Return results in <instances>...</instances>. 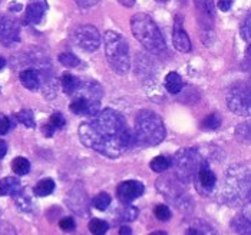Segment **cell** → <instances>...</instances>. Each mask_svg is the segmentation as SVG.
Segmentation results:
<instances>
[{
    "label": "cell",
    "mask_w": 251,
    "mask_h": 235,
    "mask_svg": "<svg viewBox=\"0 0 251 235\" xmlns=\"http://www.w3.org/2000/svg\"><path fill=\"white\" fill-rule=\"evenodd\" d=\"M59 62H60L63 66H66V68H77L79 63H80V60H79L75 55L68 53V52L59 55Z\"/></svg>",
    "instance_id": "obj_29"
},
{
    "label": "cell",
    "mask_w": 251,
    "mask_h": 235,
    "mask_svg": "<svg viewBox=\"0 0 251 235\" xmlns=\"http://www.w3.org/2000/svg\"><path fill=\"white\" fill-rule=\"evenodd\" d=\"M49 123L55 128V129H62L63 126H65V123H66V120H65V117L62 115V114H59V112H55V114H52V117H50V120H49Z\"/></svg>",
    "instance_id": "obj_34"
},
{
    "label": "cell",
    "mask_w": 251,
    "mask_h": 235,
    "mask_svg": "<svg viewBox=\"0 0 251 235\" xmlns=\"http://www.w3.org/2000/svg\"><path fill=\"white\" fill-rule=\"evenodd\" d=\"M92 205L99 210V211H105L109 205H111V195L106 192H100L92 199Z\"/></svg>",
    "instance_id": "obj_26"
},
{
    "label": "cell",
    "mask_w": 251,
    "mask_h": 235,
    "mask_svg": "<svg viewBox=\"0 0 251 235\" xmlns=\"http://www.w3.org/2000/svg\"><path fill=\"white\" fill-rule=\"evenodd\" d=\"M119 235H132V230L126 225H122L119 228Z\"/></svg>",
    "instance_id": "obj_41"
},
{
    "label": "cell",
    "mask_w": 251,
    "mask_h": 235,
    "mask_svg": "<svg viewBox=\"0 0 251 235\" xmlns=\"http://www.w3.org/2000/svg\"><path fill=\"white\" fill-rule=\"evenodd\" d=\"M150 235H168L165 231H154V233H151Z\"/></svg>",
    "instance_id": "obj_44"
},
{
    "label": "cell",
    "mask_w": 251,
    "mask_h": 235,
    "mask_svg": "<svg viewBox=\"0 0 251 235\" xmlns=\"http://www.w3.org/2000/svg\"><path fill=\"white\" fill-rule=\"evenodd\" d=\"M159 1H164V0H159Z\"/></svg>",
    "instance_id": "obj_46"
},
{
    "label": "cell",
    "mask_w": 251,
    "mask_h": 235,
    "mask_svg": "<svg viewBox=\"0 0 251 235\" xmlns=\"http://www.w3.org/2000/svg\"><path fill=\"white\" fill-rule=\"evenodd\" d=\"M241 36H243V39L246 40L247 43H250V40H251V18H250V13L247 15L246 20L243 22V26H241Z\"/></svg>",
    "instance_id": "obj_33"
},
{
    "label": "cell",
    "mask_w": 251,
    "mask_h": 235,
    "mask_svg": "<svg viewBox=\"0 0 251 235\" xmlns=\"http://www.w3.org/2000/svg\"><path fill=\"white\" fill-rule=\"evenodd\" d=\"M184 83H182V79L181 76L176 73V72H170L167 76H165V89L170 92V94H179L181 89H182Z\"/></svg>",
    "instance_id": "obj_20"
},
{
    "label": "cell",
    "mask_w": 251,
    "mask_h": 235,
    "mask_svg": "<svg viewBox=\"0 0 251 235\" xmlns=\"http://www.w3.org/2000/svg\"><path fill=\"white\" fill-rule=\"evenodd\" d=\"M74 95L75 98L71 102L69 109L75 115L94 117L99 112L102 91L98 83H94V82L80 83Z\"/></svg>",
    "instance_id": "obj_6"
},
{
    "label": "cell",
    "mask_w": 251,
    "mask_h": 235,
    "mask_svg": "<svg viewBox=\"0 0 251 235\" xmlns=\"http://www.w3.org/2000/svg\"><path fill=\"white\" fill-rule=\"evenodd\" d=\"M55 191V182L50 178H45L39 181L33 188V192L36 196H48Z\"/></svg>",
    "instance_id": "obj_21"
},
{
    "label": "cell",
    "mask_w": 251,
    "mask_h": 235,
    "mask_svg": "<svg viewBox=\"0 0 251 235\" xmlns=\"http://www.w3.org/2000/svg\"><path fill=\"white\" fill-rule=\"evenodd\" d=\"M60 85L66 95H74L80 85V80L76 76H74L72 73H63L60 78Z\"/></svg>",
    "instance_id": "obj_19"
},
{
    "label": "cell",
    "mask_w": 251,
    "mask_h": 235,
    "mask_svg": "<svg viewBox=\"0 0 251 235\" xmlns=\"http://www.w3.org/2000/svg\"><path fill=\"white\" fill-rule=\"evenodd\" d=\"M6 154H7V143L3 139H0V159H3Z\"/></svg>",
    "instance_id": "obj_40"
},
{
    "label": "cell",
    "mask_w": 251,
    "mask_h": 235,
    "mask_svg": "<svg viewBox=\"0 0 251 235\" xmlns=\"http://www.w3.org/2000/svg\"><path fill=\"white\" fill-rule=\"evenodd\" d=\"M59 227H60V230L65 231V233H72V231H75L76 224H75V219H74V218L66 216V218H62V219L59 221Z\"/></svg>",
    "instance_id": "obj_31"
},
{
    "label": "cell",
    "mask_w": 251,
    "mask_h": 235,
    "mask_svg": "<svg viewBox=\"0 0 251 235\" xmlns=\"http://www.w3.org/2000/svg\"><path fill=\"white\" fill-rule=\"evenodd\" d=\"M194 4L197 10L201 13V24L207 22V29L211 27L214 15H215V6L213 0H194Z\"/></svg>",
    "instance_id": "obj_15"
},
{
    "label": "cell",
    "mask_w": 251,
    "mask_h": 235,
    "mask_svg": "<svg viewBox=\"0 0 251 235\" xmlns=\"http://www.w3.org/2000/svg\"><path fill=\"white\" fill-rule=\"evenodd\" d=\"M55 128L48 122V123H45L43 126H42V134L45 135V137H48V138H50V137H53V134H55Z\"/></svg>",
    "instance_id": "obj_38"
},
{
    "label": "cell",
    "mask_w": 251,
    "mask_h": 235,
    "mask_svg": "<svg viewBox=\"0 0 251 235\" xmlns=\"http://www.w3.org/2000/svg\"><path fill=\"white\" fill-rule=\"evenodd\" d=\"M232 230L238 235H251V224L249 216L237 215L231 221Z\"/></svg>",
    "instance_id": "obj_18"
},
{
    "label": "cell",
    "mask_w": 251,
    "mask_h": 235,
    "mask_svg": "<svg viewBox=\"0 0 251 235\" xmlns=\"http://www.w3.org/2000/svg\"><path fill=\"white\" fill-rule=\"evenodd\" d=\"M173 42H174L175 49L182 52V53H188L191 50V40L188 38V35L185 33V30L182 29V22L179 19L175 23Z\"/></svg>",
    "instance_id": "obj_14"
},
{
    "label": "cell",
    "mask_w": 251,
    "mask_h": 235,
    "mask_svg": "<svg viewBox=\"0 0 251 235\" xmlns=\"http://www.w3.org/2000/svg\"><path fill=\"white\" fill-rule=\"evenodd\" d=\"M232 3H234V0H218V9L221 12H228Z\"/></svg>",
    "instance_id": "obj_39"
},
{
    "label": "cell",
    "mask_w": 251,
    "mask_h": 235,
    "mask_svg": "<svg viewBox=\"0 0 251 235\" xmlns=\"http://www.w3.org/2000/svg\"><path fill=\"white\" fill-rule=\"evenodd\" d=\"M103 43H105V56L108 59L109 66L116 73L125 75L131 68L129 46L125 38L121 33L108 30L105 33Z\"/></svg>",
    "instance_id": "obj_5"
},
{
    "label": "cell",
    "mask_w": 251,
    "mask_h": 235,
    "mask_svg": "<svg viewBox=\"0 0 251 235\" xmlns=\"http://www.w3.org/2000/svg\"><path fill=\"white\" fill-rule=\"evenodd\" d=\"M185 235H205L202 231H200V230H195V228H190V230H187V233Z\"/></svg>",
    "instance_id": "obj_42"
},
{
    "label": "cell",
    "mask_w": 251,
    "mask_h": 235,
    "mask_svg": "<svg viewBox=\"0 0 251 235\" xmlns=\"http://www.w3.org/2000/svg\"><path fill=\"white\" fill-rule=\"evenodd\" d=\"M224 195L230 205L241 207L250 201V172L243 165H234L226 176Z\"/></svg>",
    "instance_id": "obj_4"
},
{
    "label": "cell",
    "mask_w": 251,
    "mask_h": 235,
    "mask_svg": "<svg viewBox=\"0 0 251 235\" xmlns=\"http://www.w3.org/2000/svg\"><path fill=\"white\" fill-rule=\"evenodd\" d=\"M0 235H16V230L10 224L3 222L0 224Z\"/></svg>",
    "instance_id": "obj_36"
},
{
    "label": "cell",
    "mask_w": 251,
    "mask_h": 235,
    "mask_svg": "<svg viewBox=\"0 0 251 235\" xmlns=\"http://www.w3.org/2000/svg\"><path fill=\"white\" fill-rule=\"evenodd\" d=\"M88 227H89V231H91L92 235H105L108 233V230H109L108 222L103 221V219H99V218L91 219Z\"/></svg>",
    "instance_id": "obj_23"
},
{
    "label": "cell",
    "mask_w": 251,
    "mask_h": 235,
    "mask_svg": "<svg viewBox=\"0 0 251 235\" xmlns=\"http://www.w3.org/2000/svg\"><path fill=\"white\" fill-rule=\"evenodd\" d=\"M4 65H6V62H4V59L3 58H0V70L4 68Z\"/></svg>",
    "instance_id": "obj_45"
},
{
    "label": "cell",
    "mask_w": 251,
    "mask_h": 235,
    "mask_svg": "<svg viewBox=\"0 0 251 235\" xmlns=\"http://www.w3.org/2000/svg\"><path fill=\"white\" fill-rule=\"evenodd\" d=\"M154 214L159 221H170V219H171V216H173V214H171V210H170L167 205H158V207L155 208Z\"/></svg>",
    "instance_id": "obj_30"
},
{
    "label": "cell",
    "mask_w": 251,
    "mask_h": 235,
    "mask_svg": "<svg viewBox=\"0 0 251 235\" xmlns=\"http://www.w3.org/2000/svg\"><path fill=\"white\" fill-rule=\"evenodd\" d=\"M250 100V88L244 82L234 83L227 92V106L235 115H249Z\"/></svg>",
    "instance_id": "obj_8"
},
{
    "label": "cell",
    "mask_w": 251,
    "mask_h": 235,
    "mask_svg": "<svg viewBox=\"0 0 251 235\" xmlns=\"http://www.w3.org/2000/svg\"><path fill=\"white\" fill-rule=\"evenodd\" d=\"M171 166V161L167 157H155L151 162H150V168L154 171V172H165L168 168Z\"/></svg>",
    "instance_id": "obj_25"
},
{
    "label": "cell",
    "mask_w": 251,
    "mask_h": 235,
    "mask_svg": "<svg viewBox=\"0 0 251 235\" xmlns=\"http://www.w3.org/2000/svg\"><path fill=\"white\" fill-rule=\"evenodd\" d=\"M16 119L26 128H35V117L30 109H23L16 115Z\"/></svg>",
    "instance_id": "obj_27"
},
{
    "label": "cell",
    "mask_w": 251,
    "mask_h": 235,
    "mask_svg": "<svg viewBox=\"0 0 251 235\" xmlns=\"http://www.w3.org/2000/svg\"><path fill=\"white\" fill-rule=\"evenodd\" d=\"M138 215V210H136L135 207H132V205H129V204H126V207L122 210V212H121V218H122V221H134Z\"/></svg>",
    "instance_id": "obj_32"
},
{
    "label": "cell",
    "mask_w": 251,
    "mask_h": 235,
    "mask_svg": "<svg viewBox=\"0 0 251 235\" xmlns=\"http://www.w3.org/2000/svg\"><path fill=\"white\" fill-rule=\"evenodd\" d=\"M9 128H10L9 118L6 117V115H3V114H0V135H4L9 131Z\"/></svg>",
    "instance_id": "obj_35"
},
{
    "label": "cell",
    "mask_w": 251,
    "mask_h": 235,
    "mask_svg": "<svg viewBox=\"0 0 251 235\" xmlns=\"http://www.w3.org/2000/svg\"><path fill=\"white\" fill-rule=\"evenodd\" d=\"M48 9V3L46 0H35L33 3H30L26 7V13H25V22L27 24H38L42 20L45 12Z\"/></svg>",
    "instance_id": "obj_13"
},
{
    "label": "cell",
    "mask_w": 251,
    "mask_h": 235,
    "mask_svg": "<svg viewBox=\"0 0 251 235\" xmlns=\"http://www.w3.org/2000/svg\"><path fill=\"white\" fill-rule=\"evenodd\" d=\"M77 134L85 146L108 158L121 157L132 142L125 119L114 109L99 111L79 126Z\"/></svg>",
    "instance_id": "obj_1"
},
{
    "label": "cell",
    "mask_w": 251,
    "mask_h": 235,
    "mask_svg": "<svg viewBox=\"0 0 251 235\" xmlns=\"http://www.w3.org/2000/svg\"><path fill=\"white\" fill-rule=\"evenodd\" d=\"M10 10H13V12H19V10H22V4H19V3H12L10 4Z\"/></svg>",
    "instance_id": "obj_43"
},
{
    "label": "cell",
    "mask_w": 251,
    "mask_h": 235,
    "mask_svg": "<svg viewBox=\"0 0 251 235\" xmlns=\"http://www.w3.org/2000/svg\"><path fill=\"white\" fill-rule=\"evenodd\" d=\"M145 191V187L142 182L135 181V179H131V181H124L118 185V189H116V195L119 198L121 202L124 204H131L132 201H135L136 198L144 194Z\"/></svg>",
    "instance_id": "obj_10"
},
{
    "label": "cell",
    "mask_w": 251,
    "mask_h": 235,
    "mask_svg": "<svg viewBox=\"0 0 251 235\" xmlns=\"http://www.w3.org/2000/svg\"><path fill=\"white\" fill-rule=\"evenodd\" d=\"M75 1L77 3V6L82 7V9H89V7H92L97 3H99V0H75Z\"/></svg>",
    "instance_id": "obj_37"
},
{
    "label": "cell",
    "mask_w": 251,
    "mask_h": 235,
    "mask_svg": "<svg viewBox=\"0 0 251 235\" xmlns=\"http://www.w3.org/2000/svg\"><path fill=\"white\" fill-rule=\"evenodd\" d=\"M220 125H221V118H220L218 114H211V115H208V117L201 122V128L205 129V131L217 129Z\"/></svg>",
    "instance_id": "obj_28"
},
{
    "label": "cell",
    "mask_w": 251,
    "mask_h": 235,
    "mask_svg": "<svg viewBox=\"0 0 251 235\" xmlns=\"http://www.w3.org/2000/svg\"><path fill=\"white\" fill-rule=\"evenodd\" d=\"M202 159L197 148H182L174 157L175 176L182 184L191 182L197 176Z\"/></svg>",
    "instance_id": "obj_7"
},
{
    "label": "cell",
    "mask_w": 251,
    "mask_h": 235,
    "mask_svg": "<svg viewBox=\"0 0 251 235\" xmlns=\"http://www.w3.org/2000/svg\"><path fill=\"white\" fill-rule=\"evenodd\" d=\"M135 141L141 146H155L165 138V125L152 111H141L135 118Z\"/></svg>",
    "instance_id": "obj_3"
},
{
    "label": "cell",
    "mask_w": 251,
    "mask_h": 235,
    "mask_svg": "<svg viewBox=\"0 0 251 235\" xmlns=\"http://www.w3.org/2000/svg\"><path fill=\"white\" fill-rule=\"evenodd\" d=\"M22 189L20 181L13 176H6L0 181V195L15 196Z\"/></svg>",
    "instance_id": "obj_16"
},
{
    "label": "cell",
    "mask_w": 251,
    "mask_h": 235,
    "mask_svg": "<svg viewBox=\"0 0 251 235\" xmlns=\"http://www.w3.org/2000/svg\"><path fill=\"white\" fill-rule=\"evenodd\" d=\"M197 189L201 194H208L211 192L217 184V176L211 171L210 165L207 161H202L200 165V169L197 172Z\"/></svg>",
    "instance_id": "obj_11"
},
{
    "label": "cell",
    "mask_w": 251,
    "mask_h": 235,
    "mask_svg": "<svg viewBox=\"0 0 251 235\" xmlns=\"http://www.w3.org/2000/svg\"><path fill=\"white\" fill-rule=\"evenodd\" d=\"M12 169H13V172H15L16 175H26V174H29V171H30V162L23 157L15 158L13 162H12Z\"/></svg>",
    "instance_id": "obj_22"
},
{
    "label": "cell",
    "mask_w": 251,
    "mask_h": 235,
    "mask_svg": "<svg viewBox=\"0 0 251 235\" xmlns=\"http://www.w3.org/2000/svg\"><path fill=\"white\" fill-rule=\"evenodd\" d=\"M22 85L29 91H38L40 86V75L35 69H26L20 73Z\"/></svg>",
    "instance_id": "obj_17"
},
{
    "label": "cell",
    "mask_w": 251,
    "mask_h": 235,
    "mask_svg": "<svg viewBox=\"0 0 251 235\" xmlns=\"http://www.w3.org/2000/svg\"><path fill=\"white\" fill-rule=\"evenodd\" d=\"M131 29L135 39L151 53L159 55L167 49L165 39L152 18L147 13H136L131 19Z\"/></svg>",
    "instance_id": "obj_2"
},
{
    "label": "cell",
    "mask_w": 251,
    "mask_h": 235,
    "mask_svg": "<svg viewBox=\"0 0 251 235\" xmlns=\"http://www.w3.org/2000/svg\"><path fill=\"white\" fill-rule=\"evenodd\" d=\"M72 39L77 47L86 52H95L100 46V35L98 29L92 24H82L77 26L72 33Z\"/></svg>",
    "instance_id": "obj_9"
},
{
    "label": "cell",
    "mask_w": 251,
    "mask_h": 235,
    "mask_svg": "<svg viewBox=\"0 0 251 235\" xmlns=\"http://www.w3.org/2000/svg\"><path fill=\"white\" fill-rule=\"evenodd\" d=\"M13 198H15V202H16V205H18L20 211H23V212H30L32 211V207H33L32 199L29 198L27 194H25L22 189Z\"/></svg>",
    "instance_id": "obj_24"
},
{
    "label": "cell",
    "mask_w": 251,
    "mask_h": 235,
    "mask_svg": "<svg viewBox=\"0 0 251 235\" xmlns=\"http://www.w3.org/2000/svg\"><path fill=\"white\" fill-rule=\"evenodd\" d=\"M20 39L19 26L9 18L0 16V42L4 46H12Z\"/></svg>",
    "instance_id": "obj_12"
}]
</instances>
